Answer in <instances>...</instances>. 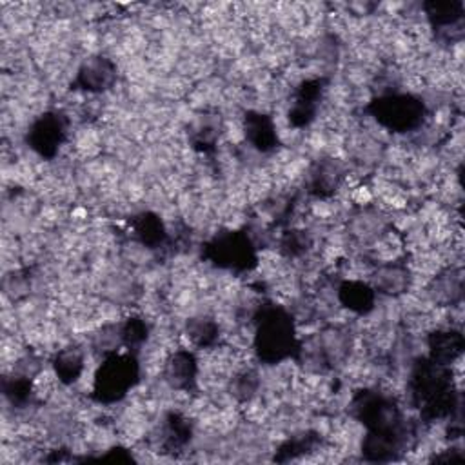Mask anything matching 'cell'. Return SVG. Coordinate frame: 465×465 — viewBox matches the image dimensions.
Wrapping results in <instances>:
<instances>
[{
    "label": "cell",
    "mask_w": 465,
    "mask_h": 465,
    "mask_svg": "<svg viewBox=\"0 0 465 465\" xmlns=\"http://www.w3.org/2000/svg\"><path fill=\"white\" fill-rule=\"evenodd\" d=\"M411 397L428 421L454 416L460 411L447 365L431 358L420 360L411 374Z\"/></svg>",
    "instance_id": "cell-1"
},
{
    "label": "cell",
    "mask_w": 465,
    "mask_h": 465,
    "mask_svg": "<svg viewBox=\"0 0 465 465\" xmlns=\"http://www.w3.org/2000/svg\"><path fill=\"white\" fill-rule=\"evenodd\" d=\"M255 348L268 364H278L301 351L293 317L285 309L269 306L259 313Z\"/></svg>",
    "instance_id": "cell-2"
},
{
    "label": "cell",
    "mask_w": 465,
    "mask_h": 465,
    "mask_svg": "<svg viewBox=\"0 0 465 465\" xmlns=\"http://www.w3.org/2000/svg\"><path fill=\"white\" fill-rule=\"evenodd\" d=\"M139 380V364L135 357L111 353L95 376L93 397L99 402L111 404L122 400Z\"/></svg>",
    "instance_id": "cell-3"
},
{
    "label": "cell",
    "mask_w": 465,
    "mask_h": 465,
    "mask_svg": "<svg viewBox=\"0 0 465 465\" xmlns=\"http://www.w3.org/2000/svg\"><path fill=\"white\" fill-rule=\"evenodd\" d=\"M373 116L382 124L384 128L405 133L416 130L424 122L426 106L413 95H386L374 100L369 108Z\"/></svg>",
    "instance_id": "cell-4"
},
{
    "label": "cell",
    "mask_w": 465,
    "mask_h": 465,
    "mask_svg": "<svg viewBox=\"0 0 465 465\" xmlns=\"http://www.w3.org/2000/svg\"><path fill=\"white\" fill-rule=\"evenodd\" d=\"M353 411L369 433H391L405 429L398 405L380 393L362 391L353 402Z\"/></svg>",
    "instance_id": "cell-5"
},
{
    "label": "cell",
    "mask_w": 465,
    "mask_h": 465,
    "mask_svg": "<svg viewBox=\"0 0 465 465\" xmlns=\"http://www.w3.org/2000/svg\"><path fill=\"white\" fill-rule=\"evenodd\" d=\"M207 259L224 269H249L257 262L255 245L244 233H226L207 245Z\"/></svg>",
    "instance_id": "cell-6"
},
{
    "label": "cell",
    "mask_w": 465,
    "mask_h": 465,
    "mask_svg": "<svg viewBox=\"0 0 465 465\" xmlns=\"http://www.w3.org/2000/svg\"><path fill=\"white\" fill-rule=\"evenodd\" d=\"M68 135V120L60 113H46L29 130L28 140L42 156H53Z\"/></svg>",
    "instance_id": "cell-7"
},
{
    "label": "cell",
    "mask_w": 465,
    "mask_h": 465,
    "mask_svg": "<svg viewBox=\"0 0 465 465\" xmlns=\"http://www.w3.org/2000/svg\"><path fill=\"white\" fill-rule=\"evenodd\" d=\"M115 80H116L115 64L109 59L95 57L80 68L76 76V86L92 93H100L109 90Z\"/></svg>",
    "instance_id": "cell-8"
},
{
    "label": "cell",
    "mask_w": 465,
    "mask_h": 465,
    "mask_svg": "<svg viewBox=\"0 0 465 465\" xmlns=\"http://www.w3.org/2000/svg\"><path fill=\"white\" fill-rule=\"evenodd\" d=\"M164 374L169 386L180 391H188L195 384L196 360L189 351H177L167 360Z\"/></svg>",
    "instance_id": "cell-9"
},
{
    "label": "cell",
    "mask_w": 465,
    "mask_h": 465,
    "mask_svg": "<svg viewBox=\"0 0 465 465\" xmlns=\"http://www.w3.org/2000/svg\"><path fill=\"white\" fill-rule=\"evenodd\" d=\"M409 282H411L409 269L398 262L380 266L373 275V285H374L373 289L378 293L389 294V297H398V294L405 293Z\"/></svg>",
    "instance_id": "cell-10"
},
{
    "label": "cell",
    "mask_w": 465,
    "mask_h": 465,
    "mask_svg": "<svg viewBox=\"0 0 465 465\" xmlns=\"http://www.w3.org/2000/svg\"><path fill=\"white\" fill-rule=\"evenodd\" d=\"M429 293L435 302L442 306H454L461 301L463 294V273L458 268L442 271L429 287Z\"/></svg>",
    "instance_id": "cell-11"
},
{
    "label": "cell",
    "mask_w": 465,
    "mask_h": 465,
    "mask_svg": "<svg viewBox=\"0 0 465 465\" xmlns=\"http://www.w3.org/2000/svg\"><path fill=\"white\" fill-rule=\"evenodd\" d=\"M322 95V82L320 80H308L299 90L297 99H294L293 109L289 111V120L294 125H308L317 111V104Z\"/></svg>",
    "instance_id": "cell-12"
},
{
    "label": "cell",
    "mask_w": 465,
    "mask_h": 465,
    "mask_svg": "<svg viewBox=\"0 0 465 465\" xmlns=\"http://www.w3.org/2000/svg\"><path fill=\"white\" fill-rule=\"evenodd\" d=\"M431 360L449 365L463 351V336L458 331H437L429 336Z\"/></svg>",
    "instance_id": "cell-13"
},
{
    "label": "cell",
    "mask_w": 465,
    "mask_h": 465,
    "mask_svg": "<svg viewBox=\"0 0 465 465\" xmlns=\"http://www.w3.org/2000/svg\"><path fill=\"white\" fill-rule=\"evenodd\" d=\"M245 137L261 151H271L277 146V130L269 116L249 113L245 116Z\"/></svg>",
    "instance_id": "cell-14"
},
{
    "label": "cell",
    "mask_w": 465,
    "mask_h": 465,
    "mask_svg": "<svg viewBox=\"0 0 465 465\" xmlns=\"http://www.w3.org/2000/svg\"><path fill=\"white\" fill-rule=\"evenodd\" d=\"M342 177L344 175L341 164L334 160H322L313 167L309 188L318 196H329L336 191L338 186H341Z\"/></svg>",
    "instance_id": "cell-15"
},
{
    "label": "cell",
    "mask_w": 465,
    "mask_h": 465,
    "mask_svg": "<svg viewBox=\"0 0 465 465\" xmlns=\"http://www.w3.org/2000/svg\"><path fill=\"white\" fill-rule=\"evenodd\" d=\"M338 299L348 309L364 315L374 306V289L364 282H346L338 289Z\"/></svg>",
    "instance_id": "cell-16"
},
{
    "label": "cell",
    "mask_w": 465,
    "mask_h": 465,
    "mask_svg": "<svg viewBox=\"0 0 465 465\" xmlns=\"http://www.w3.org/2000/svg\"><path fill=\"white\" fill-rule=\"evenodd\" d=\"M191 438V424L188 418L179 413H172L165 418V424L162 429V444L169 451L182 449Z\"/></svg>",
    "instance_id": "cell-17"
},
{
    "label": "cell",
    "mask_w": 465,
    "mask_h": 465,
    "mask_svg": "<svg viewBox=\"0 0 465 465\" xmlns=\"http://www.w3.org/2000/svg\"><path fill=\"white\" fill-rule=\"evenodd\" d=\"M426 12L429 20L437 28L454 26L463 17V3L461 0H442V3H428Z\"/></svg>",
    "instance_id": "cell-18"
},
{
    "label": "cell",
    "mask_w": 465,
    "mask_h": 465,
    "mask_svg": "<svg viewBox=\"0 0 465 465\" xmlns=\"http://www.w3.org/2000/svg\"><path fill=\"white\" fill-rule=\"evenodd\" d=\"M55 373L60 382L73 384L84 369V355L78 349H64L55 357Z\"/></svg>",
    "instance_id": "cell-19"
},
{
    "label": "cell",
    "mask_w": 465,
    "mask_h": 465,
    "mask_svg": "<svg viewBox=\"0 0 465 465\" xmlns=\"http://www.w3.org/2000/svg\"><path fill=\"white\" fill-rule=\"evenodd\" d=\"M135 235L149 247H156L165 240V229L158 217L146 213L135 220Z\"/></svg>",
    "instance_id": "cell-20"
},
{
    "label": "cell",
    "mask_w": 465,
    "mask_h": 465,
    "mask_svg": "<svg viewBox=\"0 0 465 465\" xmlns=\"http://www.w3.org/2000/svg\"><path fill=\"white\" fill-rule=\"evenodd\" d=\"M189 336L200 348H207L219 338V325L209 318H195L189 324Z\"/></svg>",
    "instance_id": "cell-21"
},
{
    "label": "cell",
    "mask_w": 465,
    "mask_h": 465,
    "mask_svg": "<svg viewBox=\"0 0 465 465\" xmlns=\"http://www.w3.org/2000/svg\"><path fill=\"white\" fill-rule=\"evenodd\" d=\"M120 336H122V344L128 346L132 351V348L140 346L148 338V325L140 318H130L120 327Z\"/></svg>",
    "instance_id": "cell-22"
},
{
    "label": "cell",
    "mask_w": 465,
    "mask_h": 465,
    "mask_svg": "<svg viewBox=\"0 0 465 465\" xmlns=\"http://www.w3.org/2000/svg\"><path fill=\"white\" fill-rule=\"evenodd\" d=\"M378 231H382V219L373 213H365L357 217L355 222V235L360 238H373Z\"/></svg>",
    "instance_id": "cell-23"
},
{
    "label": "cell",
    "mask_w": 465,
    "mask_h": 465,
    "mask_svg": "<svg viewBox=\"0 0 465 465\" xmlns=\"http://www.w3.org/2000/svg\"><path fill=\"white\" fill-rule=\"evenodd\" d=\"M308 245H309V238L304 231H293L282 242V247L289 257L301 255V253H304L308 249Z\"/></svg>",
    "instance_id": "cell-24"
}]
</instances>
